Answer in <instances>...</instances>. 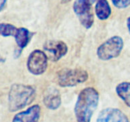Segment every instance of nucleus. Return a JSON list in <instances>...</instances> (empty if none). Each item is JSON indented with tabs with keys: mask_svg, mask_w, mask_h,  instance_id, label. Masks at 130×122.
Masks as SVG:
<instances>
[{
	"mask_svg": "<svg viewBox=\"0 0 130 122\" xmlns=\"http://www.w3.org/2000/svg\"><path fill=\"white\" fill-rule=\"evenodd\" d=\"M99 95L93 87H87L79 93L74 107L77 122H91L93 113L97 109Z\"/></svg>",
	"mask_w": 130,
	"mask_h": 122,
	"instance_id": "obj_1",
	"label": "nucleus"
},
{
	"mask_svg": "<svg viewBox=\"0 0 130 122\" xmlns=\"http://www.w3.org/2000/svg\"><path fill=\"white\" fill-rule=\"evenodd\" d=\"M36 89L32 86L22 84L11 85L8 95V108L15 112L29 105L36 98Z\"/></svg>",
	"mask_w": 130,
	"mask_h": 122,
	"instance_id": "obj_2",
	"label": "nucleus"
},
{
	"mask_svg": "<svg viewBox=\"0 0 130 122\" xmlns=\"http://www.w3.org/2000/svg\"><path fill=\"white\" fill-rule=\"evenodd\" d=\"M87 71L82 69H62L58 72V83L62 87H74L88 79Z\"/></svg>",
	"mask_w": 130,
	"mask_h": 122,
	"instance_id": "obj_3",
	"label": "nucleus"
},
{
	"mask_svg": "<svg viewBox=\"0 0 130 122\" xmlns=\"http://www.w3.org/2000/svg\"><path fill=\"white\" fill-rule=\"evenodd\" d=\"M123 48V40L119 36H113L97 49V56L101 60H109L119 56Z\"/></svg>",
	"mask_w": 130,
	"mask_h": 122,
	"instance_id": "obj_4",
	"label": "nucleus"
},
{
	"mask_svg": "<svg viewBox=\"0 0 130 122\" xmlns=\"http://www.w3.org/2000/svg\"><path fill=\"white\" fill-rule=\"evenodd\" d=\"M91 0H76L73 5L74 13L78 16L80 24L87 29L91 28L94 23V15Z\"/></svg>",
	"mask_w": 130,
	"mask_h": 122,
	"instance_id": "obj_5",
	"label": "nucleus"
},
{
	"mask_svg": "<svg viewBox=\"0 0 130 122\" xmlns=\"http://www.w3.org/2000/svg\"><path fill=\"white\" fill-rule=\"evenodd\" d=\"M48 66V57L44 52L40 50H34L28 59V70L34 75H40L46 71Z\"/></svg>",
	"mask_w": 130,
	"mask_h": 122,
	"instance_id": "obj_6",
	"label": "nucleus"
},
{
	"mask_svg": "<svg viewBox=\"0 0 130 122\" xmlns=\"http://www.w3.org/2000/svg\"><path fill=\"white\" fill-rule=\"evenodd\" d=\"M44 50L48 59L56 62L67 53L68 47L62 41L50 40L45 43Z\"/></svg>",
	"mask_w": 130,
	"mask_h": 122,
	"instance_id": "obj_7",
	"label": "nucleus"
},
{
	"mask_svg": "<svg viewBox=\"0 0 130 122\" xmlns=\"http://www.w3.org/2000/svg\"><path fill=\"white\" fill-rule=\"evenodd\" d=\"M97 122H130L123 111L116 108H107L101 111Z\"/></svg>",
	"mask_w": 130,
	"mask_h": 122,
	"instance_id": "obj_8",
	"label": "nucleus"
},
{
	"mask_svg": "<svg viewBox=\"0 0 130 122\" xmlns=\"http://www.w3.org/2000/svg\"><path fill=\"white\" fill-rule=\"evenodd\" d=\"M40 111V107L38 105H32L25 111L15 115L12 122H38Z\"/></svg>",
	"mask_w": 130,
	"mask_h": 122,
	"instance_id": "obj_9",
	"label": "nucleus"
},
{
	"mask_svg": "<svg viewBox=\"0 0 130 122\" xmlns=\"http://www.w3.org/2000/svg\"><path fill=\"white\" fill-rule=\"evenodd\" d=\"M44 104L49 109L55 110L61 104V97L58 90L54 88L48 89L44 97Z\"/></svg>",
	"mask_w": 130,
	"mask_h": 122,
	"instance_id": "obj_10",
	"label": "nucleus"
},
{
	"mask_svg": "<svg viewBox=\"0 0 130 122\" xmlns=\"http://www.w3.org/2000/svg\"><path fill=\"white\" fill-rule=\"evenodd\" d=\"M111 9L107 0H98L95 6V13L99 20H105L110 16Z\"/></svg>",
	"mask_w": 130,
	"mask_h": 122,
	"instance_id": "obj_11",
	"label": "nucleus"
},
{
	"mask_svg": "<svg viewBox=\"0 0 130 122\" xmlns=\"http://www.w3.org/2000/svg\"><path fill=\"white\" fill-rule=\"evenodd\" d=\"M30 33L28 29L25 28H18L16 33L14 35L15 42L20 49L25 48L30 40Z\"/></svg>",
	"mask_w": 130,
	"mask_h": 122,
	"instance_id": "obj_12",
	"label": "nucleus"
},
{
	"mask_svg": "<svg viewBox=\"0 0 130 122\" xmlns=\"http://www.w3.org/2000/svg\"><path fill=\"white\" fill-rule=\"evenodd\" d=\"M117 95L130 108V83L122 82L116 87Z\"/></svg>",
	"mask_w": 130,
	"mask_h": 122,
	"instance_id": "obj_13",
	"label": "nucleus"
},
{
	"mask_svg": "<svg viewBox=\"0 0 130 122\" xmlns=\"http://www.w3.org/2000/svg\"><path fill=\"white\" fill-rule=\"evenodd\" d=\"M18 28L12 24L2 23L0 24V35L4 37L14 36Z\"/></svg>",
	"mask_w": 130,
	"mask_h": 122,
	"instance_id": "obj_14",
	"label": "nucleus"
},
{
	"mask_svg": "<svg viewBox=\"0 0 130 122\" xmlns=\"http://www.w3.org/2000/svg\"><path fill=\"white\" fill-rule=\"evenodd\" d=\"M112 3L116 8L124 9L130 6V0H111Z\"/></svg>",
	"mask_w": 130,
	"mask_h": 122,
	"instance_id": "obj_15",
	"label": "nucleus"
},
{
	"mask_svg": "<svg viewBox=\"0 0 130 122\" xmlns=\"http://www.w3.org/2000/svg\"><path fill=\"white\" fill-rule=\"evenodd\" d=\"M127 28H128L129 32L130 34V17H129L127 20Z\"/></svg>",
	"mask_w": 130,
	"mask_h": 122,
	"instance_id": "obj_16",
	"label": "nucleus"
},
{
	"mask_svg": "<svg viewBox=\"0 0 130 122\" xmlns=\"http://www.w3.org/2000/svg\"><path fill=\"white\" fill-rule=\"evenodd\" d=\"M71 0H62V4H67L68 2H71Z\"/></svg>",
	"mask_w": 130,
	"mask_h": 122,
	"instance_id": "obj_17",
	"label": "nucleus"
},
{
	"mask_svg": "<svg viewBox=\"0 0 130 122\" xmlns=\"http://www.w3.org/2000/svg\"><path fill=\"white\" fill-rule=\"evenodd\" d=\"M95 1H97V0H91V2H92V3H93V2H95Z\"/></svg>",
	"mask_w": 130,
	"mask_h": 122,
	"instance_id": "obj_18",
	"label": "nucleus"
}]
</instances>
